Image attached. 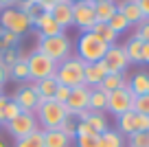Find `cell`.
<instances>
[{
  "instance_id": "1",
  "label": "cell",
  "mask_w": 149,
  "mask_h": 147,
  "mask_svg": "<svg viewBox=\"0 0 149 147\" xmlns=\"http://www.w3.org/2000/svg\"><path fill=\"white\" fill-rule=\"evenodd\" d=\"M35 51H40L46 57H51L55 64H61L64 60H68V57L72 55V42L68 40V35L37 37V48Z\"/></svg>"
},
{
  "instance_id": "2",
  "label": "cell",
  "mask_w": 149,
  "mask_h": 147,
  "mask_svg": "<svg viewBox=\"0 0 149 147\" xmlns=\"http://www.w3.org/2000/svg\"><path fill=\"white\" fill-rule=\"evenodd\" d=\"M107 53V44L103 40H99L94 33H81L79 40H77V57H79L84 64H94V62H101Z\"/></svg>"
},
{
  "instance_id": "3",
  "label": "cell",
  "mask_w": 149,
  "mask_h": 147,
  "mask_svg": "<svg viewBox=\"0 0 149 147\" xmlns=\"http://www.w3.org/2000/svg\"><path fill=\"white\" fill-rule=\"evenodd\" d=\"M84 66L86 64L77 55H70L68 60H64L61 64H57L55 79L59 81V86H66V88L86 86L84 83Z\"/></svg>"
},
{
  "instance_id": "4",
  "label": "cell",
  "mask_w": 149,
  "mask_h": 147,
  "mask_svg": "<svg viewBox=\"0 0 149 147\" xmlns=\"http://www.w3.org/2000/svg\"><path fill=\"white\" fill-rule=\"evenodd\" d=\"M37 123L42 125V130H59V125L68 119V108L64 103H57L55 99L51 101H42L40 110H37Z\"/></svg>"
},
{
  "instance_id": "5",
  "label": "cell",
  "mask_w": 149,
  "mask_h": 147,
  "mask_svg": "<svg viewBox=\"0 0 149 147\" xmlns=\"http://www.w3.org/2000/svg\"><path fill=\"white\" fill-rule=\"evenodd\" d=\"M31 27H33V18L26 15L24 11L15 9V7L0 11V29H5V31L13 33V35L22 37L24 33L31 31Z\"/></svg>"
},
{
  "instance_id": "6",
  "label": "cell",
  "mask_w": 149,
  "mask_h": 147,
  "mask_svg": "<svg viewBox=\"0 0 149 147\" xmlns=\"http://www.w3.org/2000/svg\"><path fill=\"white\" fill-rule=\"evenodd\" d=\"M26 64H29L31 81H40V79L55 77V73H57V64L51 60V57H46L44 53H40V51H33L31 55L26 57Z\"/></svg>"
},
{
  "instance_id": "7",
  "label": "cell",
  "mask_w": 149,
  "mask_h": 147,
  "mask_svg": "<svg viewBox=\"0 0 149 147\" xmlns=\"http://www.w3.org/2000/svg\"><path fill=\"white\" fill-rule=\"evenodd\" d=\"M72 24L79 29L81 33L92 31V27L97 24V13H94V2L92 0L72 5Z\"/></svg>"
},
{
  "instance_id": "8",
  "label": "cell",
  "mask_w": 149,
  "mask_h": 147,
  "mask_svg": "<svg viewBox=\"0 0 149 147\" xmlns=\"http://www.w3.org/2000/svg\"><path fill=\"white\" fill-rule=\"evenodd\" d=\"M134 108V94H132L130 86H123L118 90H112L107 94V112H112L114 116H121L125 112H130Z\"/></svg>"
},
{
  "instance_id": "9",
  "label": "cell",
  "mask_w": 149,
  "mask_h": 147,
  "mask_svg": "<svg viewBox=\"0 0 149 147\" xmlns=\"http://www.w3.org/2000/svg\"><path fill=\"white\" fill-rule=\"evenodd\" d=\"M101 64L105 66L107 73H116V75L125 73V68L130 66V60H127V53H125V46H118V44L107 46V53H105V57L101 60Z\"/></svg>"
},
{
  "instance_id": "10",
  "label": "cell",
  "mask_w": 149,
  "mask_h": 147,
  "mask_svg": "<svg viewBox=\"0 0 149 147\" xmlns=\"http://www.w3.org/2000/svg\"><path fill=\"white\" fill-rule=\"evenodd\" d=\"M5 127H7V132H9L13 138L29 136L31 132L37 130V116L31 114V112H20V116H15L13 121L5 123Z\"/></svg>"
},
{
  "instance_id": "11",
  "label": "cell",
  "mask_w": 149,
  "mask_h": 147,
  "mask_svg": "<svg viewBox=\"0 0 149 147\" xmlns=\"http://www.w3.org/2000/svg\"><path fill=\"white\" fill-rule=\"evenodd\" d=\"M13 101L20 106V110H22V112H31V114H37L40 103H42L31 83H24L22 88H18V90L13 92Z\"/></svg>"
},
{
  "instance_id": "12",
  "label": "cell",
  "mask_w": 149,
  "mask_h": 147,
  "mask_svg": "<svg viewBox=\"0 0 149 147\" xmlns=\"http://www.w3.org/2000/svg\"><path fill=\"white\" fill-rule=\"evenodd\" d=\"M88 103H90V88L88 86L70 88V97L66 101V108H68L70 116H79L84 110H88Z\"/></svg>"
},
{
  "instance_id": "13",
  "label": "cell",
  "mask_w": 149,
  "mask_h": 147,
  "mask_svg": "<svg viewBox=\"0 0 149 147\" xmlns=\"http://www.w3.org/2000/svg\"><path fill=\"white\" fill-rule=\"evenodd\" d=\"M33 27H35V29H37V33H40L37 37L64 35V29H61L59 24L55 22V18H53L51 13H46V11H42V13H37L35 18H33Z\"/></svg>"
},
{
  "instance_id": "14",
  "label": "cell",
  "mask_w": 149,
  "mask_h": 147,
  "mask_svg": "<svg viewBox=\"0 0 149 147\" xmlns=\"http://www.w3.org/2000/svg\"><path fill=\"white\" fill-rule=\"evenodd\" d=\"M114 2H116V11L121 15H125V20L132 27H136V24H140L145 20L143 11L138 7V0H114Z\"/></svg>"
},
{
  "instance_id": "15",
  "label": "cell",
  "mask_w": 149,
  "mask_h": 147,
  "mask_svg": "<svg viewBox=\"0 0 149 147\" xmlns=\"http://www.w3.org/2000/svg\"><path fill=\"white\" fill-rule=\"evenodd\" d=\"M107 70L101 62H94V64H86L84 66V83L88 88H99L101 81L105 79Z\"/></svg>"
},
{
  "instance_id": "16",
  "label": "cell",
  "mask_w": 149,
  "mask_h": 147,
  "mask_svg": "<svg viewBox=\"0 0 149 147\" xmlns=\"http://www.w3.org/2000/svg\"><path fill=\"white\" fill-rule=\"evenodd\" d=\"M51 15L55 18V22L66 31L68 27H72V2H70V0H64V2L55 5L51 9Z\"/></svg>"
},
{
  "instance_id": "17",
  "label": "cell",
  "mask_w": 149,
  "mask_h": 147,
  "mask_svg": "<svg viewBox=\"0 0 149 147\" xmlns=\"http://www.w3.org/2000/svg\"><path fill=\"white\" fill-rule=\"evenodd\" d=\"M31 86H33V90L37 92L40 101H51V99H55V90H57V86H59V81H57L55 77H48V79L33 81Z\"/></svg>"
},
{
  "instance_id": "18",
  "label": "cell",
  "mask_w": 149,
  "mask_h": 147,
  "mask_svg": "<svg viewBox=\"0 0 149 147\" xmlns=\"http://www.w3.org/2000/svg\"><path fill=\"white\" fill-rule=\"evenodd\" d=\"M26 57H29V55H24V53L20 51V60L9 68V79H13V81H18V83H26V81H31Z\"/></svg>"
},
{
  "instance_id": "19",
  "label": "cell",
  "mask_w": 149,
  "mask_h": 147,
  "mask_svg": "<svg viewBox=\"0 0 149 147\" xmlns=\"http://www.w3.org/2000/svg\"><path fill=\"white\" fill-rule=\"evenodd\" d=\"M127 86H130V90H132V94H134V97L149 94V73H145V70L134 73V75H132V79L127 81Z\"/></svg>"
},
{
  "instance_id": "20",
  "label": "cell",
  "mask_w": 149,
  "mask_h": 147,
  "mask_svg": "<svg viewBox=\"0 0 149 147\" xmlns=\"http://www.w3.org/2000/svg\"><path fill=\"white\" fill-rule=\"evenodd\" d=\"M44 147H72V141L59 130H44Z\"/></svg>"
},
{
  "instance_id": "21",
  "label": "cell",
  "mask_w": 149,
  "mask_h": 147,
  "mask_svg": "<svg viewBox=\"0 0 149 147\" xmlns=\"http://www.w3.org/2000/svg\"><path fill=\"white\" fill-rule=\"evenodd\" d=\"M94 13H97V22H110L116 15V2L114 0L94 2Z\"/></svg>"
},
{
  "instance_id": "22",
  "label": "cell",
  "mask_w": 149,
  "mask_h": 147,
  "mask_svg": "<svg viewBox=\"0 0 149 147\" xmlns=\"http://www.w3.org/2000/svg\"><path fill=\"white\" fill-rule=\"evenodd\" d=\"M90 112H103L107 110V92H103L101 88H90Z\"/></svg>"
},
{
  "instance_id": "23",
  "label": "cell",
  "mask_w": 149,
  "mask_h": 147,
  "mask_svg": "<svg viewBox=\"0 0 149 147\" xmlns=\"http://www.w3.org/2000/svg\"><path fill=\"white\" fill-rule=\"evenodd\" d=\"M125 53H127L130 64H143V42L136 40L134 35L125 42Z\"/></svg>"
},
{
  "instance_id": "24",
  "label": "cell",
  "mask_w": 149,
  "mask_h": 147,
  "mask_svg": "<svg viewBox=\"0 0 149 147\" xmlns=\"http://www.w3.org/2000/svg\"><path fill=\"white\" fill-rule=\"evenodd\" d=\"M90 33H94V35H97L99 40H103L107 46H114V44H116V37H118L116 33L110 29V24H107V22H97Z\"/></svg>"
},
{
  "instance_id": "25",
  "label": "cell",
  "mask_w": 149,
  "mask_h": 147,
  "mask_svg": "<svg viewBox=\"0 0 149 147\" xmlns=\"http://www.w3.org/2000/svg\"><path fill=\"white\" fill-rule=\"evenodd\" d=\"M125 83H127V79H125V75H123V73H121V75H116V73H107L105 79L101 81V86H99V88H101L103 92H107V94H110L112 90H118V88H123Z\"/></svg>"
},
{
  "instance_id": "26",
  "label": "cell",
  "mask_w": 149,
  "mask_h": 147,
  "mask_svg": "<svg viewBox=\"0 0 149 147\" xmlns=\"http://www.w3.org/2000/svg\"><path fill=\"white\" fill-rule=\"evenodd\" d=\"M134 110H130V112H125V114H121V116H116V123H118V130L116 132L121 134V136H130V134H134L136 132V127H134Z\"/></svg>"
},
{
  "instance_id": "27",
  "label": "cell",
  "mask_w": 149,
  "mask_h": 147,
  "mask_svg": "<svg viewBox=\"0 0 149 147\" xmlns=\"http://www.w3.org/2000/svg\"><path fill=\"white\" fill-rule=\"evenodd\" d=\"M13 147H44V130H35L29 136L15 138Z\"/></svg>"
},
{
  "instance_id": "28",
  "label": "cell",
  "mask_w": 149,
  "mask_h": 147,
  "mask_svg": "<svg viewBox=\"0 0 149 147\" xmlns=\"http://www.w3.org/2000/svg\"><path fill=\"white\" fill-rule=\"evenodd\" d=\"M101 147H125V136H121L116 130H105L101 134Z\"/></svg>"
},
{
  "instance_id": "29",
  "label": "cell",
  "mask_w": 149,
  "mask_h": 147,
  "mask_svg": "<svg viewBox=\"0 0 149 147\" xmlns=\"http://www.w3.org/2000/svg\"><path fill=\"white\" fill-rule=\"evenodd\" d=\"M86 123L90 125V130H92L94 134H103L105 130H110V127H107L105 116H103V112H90L88 119H86Z\"/></svg>"
},
{
  "instance_id": "30",
  "label": "cell",
  "mask_w": 149,
  "mask_h": 147,
  "mask_svg": "<svg viewBox=\"0 0 149 147\" xmlns=\"http://www.w3.org/2000/svg\"><path fill=\"white\" fill-rule=\"evenodd\" d=\"M18 42H20L18 35L5 31V29H0V53L9 51V48H15V44H18Z\"/></svg>"
},
{
  "instance_id": "31",
  "label": "cell",
  "mask_w": 149,
  "mask_h": 147,
  "mask_svg": "<svg viewBox=\"0 0 149 147\" xmlns=\"http://www.w3.org/2000/svg\"><path fill=\"white\" fill-rule=\"evenodd\" d=\"M107 24H110V29H112V31H114V33H116V35H121V33H125L127 29L132 27V24H130V22H127V20H125V15H121V13H118V11H116V15H114V18H112V20H110V22H107Z\"/></svg>"
},
{
  "instance_id": "32",
  "label": "cell",
  "mask_w": 149,
  "mask_h": 147,
  "mask_svg": "<svg viewBox=\"0 0 149 147\" xmlns=\"http://www.w3.org/2000/svg\"><path fill=\"white\" fill-rule=\"evenodd\" d=\"M125 143L130 147H149V132H134L127 136Z\"/></svg>"
},
{
  "instance_id": "33",
  "label": "cell",
  "mask_w": 149,
  "mask_h": 147,
  "mask_svg": "<svg viewBox=\"0 0 149 147\" xmlns=\"http://www.w3.org/2000/svg\"><path fill=\"white\" fill-rule=\"evenodd\" d=\"M77 147H101V134H90V136L74 138Z\"/></svg>"
},
{
  "instance_id": "34",
  "label": "cell",
  "mask_w": 149,
  "mask_h": 147,
  "mask_svg": "<svg viewBox=\"0 0 149 147\" xmlns=\"http://www.w3.org/2000/svg\"><path fill=\"white\" fill-rule=\"evenodd\" d=\"M132 110L136 114H147L149 116V94H143V97H134V108Z\"/></svg>"
},
{
  "instance_id": "35",
  "label": "cell",
  "mask_w": 149,
  "mask_h": 147,
  "mask_svg": "<svg viewBox=\"0 0 149 147\" xmlns=\"http://www.w3.org/2000/svg\"><path fill=\"white\" fill-rule=\"evenodd\" d=\"M59 132L66 134L70 141H74V136H77V121H72V116H68V119L59 125Z\"/></svg>"
},
{
  "instance_id": "36",
  "label": "cell",
  "mask_w": 149,
  "mask_h": 147,
  "mask_svg": "<svg viewBox=\"0 0 149 147\" xmlns=\"http://www.w3.org/2000/svg\"><path fill=\"white\" fill-rule=\"evenodd\" d=\"M134 37H136V40H140V42H149V18H145L140 24H136Z\"/></svg>"
},
{
  "instance_id": "37",
  "label": "cell",
  "mask_w": 149,
  "mask_h": 147,
  "mask_svg": "<svg viewBox=\"0 0 149 147\" xmlns=\"http://www.w3.org/2000/svg\"><path fill=\"white\" fill-rule=\"evenodd\" d=\"M20 106L13 101V99H9V103H7V108H5V123H9V121H13L15 116H20Z\"/></svg>"
},
{
  "instance_id": "38",
  "label": "cell",
  "mask_w": 149,
  "mask_h": 147,
  "mask_svg": "<svg viewBox=\"0 0 149 147\" xmlns=\"http://www.w3.org/2000/svg\"><path fill=\"white\" fill-rule=\"evenodd\" d=\"M18 60H20V51H15V48H9V51L2 53V64H5L7 68H11Z\"/></svg>"
},
{
  "instance_id": "39",
  "label": "cell",
  "mask_w": 149,
  "mask_h": 147,
  "mask_svg": "<svg viewBox=\"0 0 149 147\" xmlns=\"http://www.w3.org/2000/svg\"><path fill=\"white\" fill-rule=\"evenodd\" d=\"M134 127H136V132H149V116L147 114H136L134 116Z\"/></svg>"
},
{
  "instance_id": "40",
  "label": "cell",
  "mask_w": 149,
  "mask_h": 147,
  "mask_svg": "<svg viewBox=\"0 0 149 147\" xmlns=\"http://www.w3.org/2000/svg\"><path fill=\"white\" fill-rule=\"evenodd\" d=\"M68 97H70V88H66V86H57V90H55V101H57V103H64V106H66Z\"/></svg>"
},
{
  "instance_id": "41",
  "label": "cell",
  "mask_w": 149,
  "mask_h": 147,
  "mask_svg": "<svg viewBox=\"0 0 149 147\" xmlns=\"http://www.w3.org/2000/svg\"><path fill=\"white\" fill-rule=\"evenodd\" d=\"M59 2H64V0H37V7H40V11L51 13V9H53L55 5H59Z\"/></svg>"
},
{
  "instance_id": "42",
  "label": "cell",
  "mask_w": 149,
  "mask_h": 147,
  "mask_svg": "<svg viewBox=\"0 0 149 147\" xmlns=\"http://www.w3.org/2000/svg\"><path fill=\"white\" fill-rule=\"evenodd\" d=\"M90 134H94L92 130H90V125L86 123V121H77V136H74V138H79V136H90Z\"/></svg>"
},
{
  "instance_id": "43",
  "label": "cell",
  "mask_w": 149,
  "mask_h": 147,
  "mask_svg": "<svg viewBox=\"0 0 149 147\" xmlns=\"http://www.w3.org/2000/svg\"><path fill=\"white\" fill-rule=\"evenodd\" d=\"M7 103H9V97H0V125H5V108H7Z\"/></svg>"
},
{
  "instance_id": "44",
  "label": "cell",
  "mask_w": 149,
  "mask_h": 147,
  "mask_svg": "<svg viewBox=\"0 0 149 147\" xmlns=\"http://www.w3.org/2000/svg\"><path fill=\"white\" fill-rule=\"evenodd\" d=\"M9 81V68L7 66H0V88Z\"/></svg>"
},
{
  "instance_id": "45",
  "label": "cell",
  "mask_w": 149,
  "mask_h": 147,
  "mask_svg": "<svg viewBox=\"0 0 149 147\" xmlns=\"http://www.w3.org/2000/svg\"><path fill=\"white\" fill-rule=\"evenodd\" d=\"M138 7H140L145 18H149V0H138Z\"/></svg>"
},
{
  "instance_id": "46",
  "label": "cell",
  "mask_w": 149,
  "mask_h": 147,
  "mask_svg": "<svg viewBox=\"0 0 149 147\" xmlns=\"http://www.w3.org/2000/svg\"><path fill=\"white\" fill-rule=\"evenodd\" d=\"M18 5V0H0V11L2 9H11V7Z\"/></svg>"
},
{
  "instance_id": "47",
  "label": "cell",
  "mask_w": 149,
  "mask_h": 147,
  "mask_svg": "<svg viewBox=\"0 0 149 147\" xmlns=\"http://www.w3.org/2000/svg\"><path fill=\"white\" fill-rule=\"evenodd\" d=\"M143 64H149V42H143Z\"/></svg>"
},
{
  "instance_id": "48",
  "label": "cell",
  "mask_w": 149,
  "mask_h": 147,
  "mask_svg": "<svg viewBox=\"0 0 149 147\" xmlns=\"http://www.w3.org/2000/svg\"><path fill=\"white\" fill-rule=\"evenodd\" d=\"M0 147H9V145L5 143V141H2V136H0Z\"/></svg>"
},
{
  "instance_id": "49",
  "label": "cell",
  "mask_w": 149,
  "mask_h": 147,
  "mask_svg": "<svg viewBox=\"0 0 149 147\" xmlns=\"http://www.w3.org/2000/svg\"><path fill=\"white\" fill-rule=\"evenodd\" d=\"M70 2H72V5H77V2H86V0H70Z\"/></svg>"
},
{
  "instance_id": "50",
  "label": "cell",
  "mask_w": 149,
  "mask_h": 147,
  "mask_svg": "<svg viewBox=\"0 0 149 147\" xmlns=\"http://www.w3.org/2000/svg\"><path fill=\"white\" fill-rule=\"evenodd\" d=\"M92 2H105V0H92Z\"/></svg>"
},
{
  "instance_id": "51",
  "label": "cell",
  "mask_w": 149,
  "mask_h": 147,
  "mask_svg": "<svg viewBox=\"0 0 149 147\" xmlns=\"http://www.w3.org/2000/svg\"><path fill=\"white\" fill-rule=\"evenodd\" d=\"M0 97H2V88H0Z\"/></svg>"
}]
</instances>
